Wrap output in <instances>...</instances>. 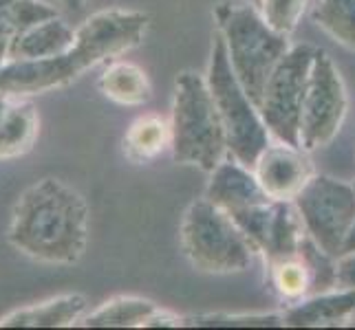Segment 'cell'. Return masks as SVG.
<instances>
[{"label": "cell", "instance_id": "cell-14", "mask_svg": "<svg viewBox=\"0 0 355 330\" xmlns=\"http://www.w3.org/2000/svg\"><path fill=\"white\" fill-rule=\"evenodd\" d=\"M76 40L73 31L62 18H51L33 24V27L22 29L14 35L9 46L7 62H18V59H44L55 57L71 48Z\"/></svg>", "mask_w": 355, "mask_h": 330}, {"label": "cell", "instance_id": "cell-7", "mask_svg": "<svg viewBox=\"0 0 355 330\" xmlns=\"http://www.w3.org/2000/svg\"><path fill=\"white\" fill-rule=\"evenodd\" d=\"M313 55L315 48L309 44L291 46L272 71L259 102V113L269 134L276 141H285L289 145H298V148L302 102L304 93H307Z\"/></svg>", "mask_w": 355, "mask_h": 330}, {"label": "cell", "instance_id": "cell-15", "mask_svg": "<svg viewBox=\"0 0 355 330\" xmlns=\"http://www.w3.org/2000/svg\"><path fill=\"white\" fill-rule=\"evenodd\" d=\"M38 108L24 97L9 95V102L0 117V161L27 154L38 139Z\"/></svg>", "mask_w": 355, "mask_h": 330}, {"label": "cell", "instance_id": "cell-9", "mask_svg": "<svg viewBox=\"0 0 355 330\" xmlns=\"http://www.w3.org/2000/svg\"><path fill=\"white\" fill-rule=\"evenodd\" d=\"M347 89L340 71L327 51L315 48L302 102L300 148L313 152L331 143L347 117Z\"/></svg>", "mask_w": 355, "mask_h": 330}, {"label": "cell", "instance_id": "cell-11", "mask_svg": "<svg viewBox=\"0 0 355 330\" xmlns=\"http://www.w3.org/2000/svg\"><path fill=\"white\" fill-rule=\"evenodd\" d=\"M205 199L218 205L227 214H234L245 207L272 201L263 192L254 169L241 163L239 158L227 154L212 172L205 187Z\"/></svg>", "mask_w": 355, "mask_h": 330}, {"label": "cell", "instance_id": "cell-27", "mask_svg": "<svg viewBox=\"0 0 355 330\" xmlns=\"http://www.w3.org/2000/svg\"><path fill=\"white\" fill-rule=\"evenodd\" d=\"M62 3H64L71 11H78V9H82L84 5H87V0H62Z\"/></svg>", "mask_w": 355, "mask_h": 330}, {"label": "cell", "instance_id": "cell-26", "mask_svg": "<svg viewBox=\"0 0 355 330\" xmlns=\"http://www.w3.org/2000/svg\"><path fill=\"white\" fill-rule=\"evenodd\" d=\"M347 253H355V225L351 227L349 236L345 240V247H342V255H347Z\"/></svg>", "mask_w": 355, "mask_h": 330}, {"label": "cell", "instance_id": "cell-22", "mask_svg": "<svg viewBox=\"0 0 355 330\" xmlns=\"http://www.w3.org/2000/svg\"><path fill=\"white\" fill-rule=\"evenodd\" d=\"M181 326L197 328H265V326H285L283 315L274 313H254V315H227V313H210V315H192L183 317Z\"/></svg>", "mask_w": 355, "mask_h": 330}, {"label": "cell", "instance_id": "cell-8", "mask_svg": "<svg viewBox=\"0 0 355 330\" xmlns=\"http://www.w3.org/2000/svg\"><path fill=\"white\" fill-rule=\"evenodd\" d=\"M307 236L329 255L340 258L355 225V187L327 174H313L296 199Z\"/></svg>", "mask_w": 355, "mask_h": 330}, {"label": "cell", "instance_id": "cell-1", "mask_svg": "<svg viewBox=\"0 0 355 330\" xmlns=\"http://www.w3.org/2000/svg\"><path fill=\"white\" fill-rule=\"evenodd\" d=\"M148 22L150 16L144 11H97L76 29V40L69 51L44 59L5 62L0 66V93L24 97L67 86L89 68L137 46L144 40Z\"/></svg>", "mask_w": 355, "mask_h": 330}, {"label": "cell", "instance_id": "cell-16", "mask_svg": "<svg viewBox=\"0 0 355 330\" xmlns=\"http://www.w3.org/2000/svg\"><path fill=\"white\" fill-rule=\"evenodd\" d=\"M304 236H307V231H304L296 203L274 201L261 253L265 255L267 262L278 258H289V255L298 253V247Z\"/></svg>", "mask_w": 355, "mask_h": 330}, {"label": "cell", "instance_id": "cell-30", "mask_svg": "<svg viewBox=\"0 0 355 330\" xmlns=\"http://www.w3.org/2000/svg\"><path fill=\"white\" fill-rule=\"evenodd\" d=\"M353 187H355V183H353Z\"/></svg>", "mask_w": 355, "mask_h": 330}, {"label": "cell", "instance_id": "cell-19", "mask_svg": "<svg viewBox=\"0 0 355 330\" xmlns=\"http://www.w3.org/2000/svg\"><path fill=\"white\" fill-rule=\"evenodd\" d=\"M170 143H173V130L170 121L162 115H144L135 119L126 137H124V154L132 163H150L157 156H162Z\"/></svg>", "mask_w": 355, "mask_h": 330}, {"label": "cell", "instance_id": "cell-18", "mask_svg": "<svg viewBox=\"0 0 355 330\" xmlns=\"http://www.w3.org/2000/svg\"><path fill=\"white\" fill-rule=\"evenodd\" d=\"M159 306L150 300L135 295H117L84 315L78 326L84 328H146Z\"/></svg>", "mask_w": 355, "mask_h": 330}, {"label": "cell", "instance_id": "cell-17", "mask_svg": "<svg viewBox=\"0 0 355 330\" xmlns=\"http://www.w3.org/2000/svg\"><path fill=\"white\" fill-rule=\"evenodd\" d=\"M97 86H100L106 100L119 106H144L153 97L148 73L137 64L126 62V59H113L102 73Z\"/></svg>", "mask_w": 355, "mask_h": 330}, {"label": "cell", "instance_id": "cell-6", "mask_svg": "<svg viewBox=\"0 0 355 330\" xmlns=\"http://www.w3.org/2000/svg\"><path fill=\"white\" fill-rule=\"evenodd\" d=\"M205 82L214 97L218 115H221L230 154L248 167H254L259 154L269 145L272 134L259 113V106L252 102V97L243 89L234 68H232L225 40L218 31L212 42Z\"/></svg>", "mask_w": 355, "mask_h": 330}, {"label": "cell", "instance_id": "cell-10", "mask_svg": "<svg viewBox=\"0 0 355 330\" xmlns=\"http://www.w3.org/2000/svg\"><path fill=\"white\" fill-rule=\"evenodd\" d=\"M252 169L272 201H293L313 176L307 152L285 141H269Z\"/></svg>", "mask_w": 355, "mask_h": 330}, {"label": "cell", "instance_id": "cell-28", "mask_svg": "<svg viewBox=\"0 0 355 330\" xmlns=\"http://www.w3.org/2000/svg\"><path fill=\"white\" fill-rule=\"evenodd\" d=\"M7 102H9V95H5V93H0V117H3V110H5Z\"/></svg>", "mask_w": 355, "mask_h": 330}, {"label": "cell", "instance_id": "cell-3", "mask_svg": "<svg viewBox=\"0 0 355 330\" xmlns=\"http://www.w3.org/2000/svg\"><path fill=\"white\" fill-rule=\"evenodd\" d=\"M170 130V150L181 165H194L203 172H212L230 154L221 115L205 77L199 73L183 71L177 75Z\"/></svg>", "mask_w": 355, "mask_h": 330}, {"label": "cell", "instance_id": "cell-24", "mask_svg": "<svg viewBox=\"0 0 355 330\" xmlns=\"http://www.w3.org/2000/svg\"><path fill=\"white\" fill-rule=\"evenodd\" d=\"M16 33L18 27L14 18V0H0V66L7 62L9 46Z\"/></svg>", "mask_w": 355, "mask_h": 330}, {"label": "cell", "instance_id": "cell-20", "mask_svg": "<svg viewBox=\"0 0 355 330\" xmlns=\"http://www.w3.org/2000/svg\"><path fill=\"white\" fill-rule=\"evenodd\" d=\"M269 264V284L276 291V295L287 302H300L311 295V275L300 255H289V258H278L267 262Z\"/></svg>", "mask_w": 355, "mask_h": 330}, {"label": "cell", "instance_id": "cell-29", "mask_svg": "<svg viewBox=\"0 0 355 330\" xmlns=\"http://www.w3.org/2000/svg\"><path fill=\"white\" fill-rule=\"evenodd\" d=\"M347 326H355V311H353V315H351V320H349V324Z\"/></svg>", "mask_w": 355, "mask_h": 330}, {"label": "cell", "instance_id": "cell-13", "mask_svg": "<svg viewBox=\"0 0 355 330\" xmlns=\"http://www.w3.org/2000/svg\"><path fill=\"white\" fill-rule=\"evenodd\" d=\"M355 311V288L324 291L293 302L283 313L285 326L291 328H327L349 324Z\"/></svg>", "mask_w": 355, "mask_h": 330}, {"label": "cell", "instance_id": "cell-5", "mask_svg": "<svg viewBox=\"0 0 355 330\" xmlns=\"http://www.w3.org/2000/svg\"><path fill=\"white\" fill-rule=\"evenodd\" d=\"M181 247L194 268L216 275L243 271L259 253L236 220L205 196L183 216Z\"/></svg>", "mask_w": 355, "mask_h": 330}, {"label": "cell", "instance_id": "cell-25", "mask_svg": "<svg viewBox=\"0 0 355 330\" xmlns=\"http://www.w3.org/2000/svg\"><path fill=\"white\" fill-rule=\"evenodd\" d=\"M338 286L355 288V253H347L338 258Z\"/></svg>", "mask_w": 355, "mask_h": 330}, {"label": "cell", "instance_id": "cell-21", "mask_svg": "<svg viewBox=\"0 0 355 330\" xmlns=\"http://www.w3.org/2000/svg\"><path fill=\"white\" fill-rule=\"evenodd\" d=\"M311 16L336 42L355 48V0H318Z\"/></svg>", "mask_w": 355, "mask_h": 330}, {"label": "cell", "instance_id": "cell-23", "mask_svg": "<svg viewBox=\"0 0 355 330\" xmlns=\"http://www.w3.org/2000/svg\"><path fill=\"white\" fill-rule=\"evenodd\" d=\"M261 9L263 18L272 27L285 35H291V31L298 27L302 18V11L307 0H250Z\"/></svg>", "mask_w": 355, "mask_h": 330}, {"label": "cell", "instance_id": "cell-4", "mask_svg": "<svg viewBox=\"0 0 355 330\" xmlns=\"http://www.w3.org/2000/svg\"><path fill=\"white\" fill-rule=\"evenodd\" d=\"M214 18L218 33L225 40L232 68L252 102L259 106L269 75L291 48L289 35L276 31L250 0L243 5L221 3L214 11Z\"/></svg>", "mask_w": 355, "mask_h": 330}, {"label": "cell", "instance_id": "cell-12", "mask_svg": "<svg viewBox=\"0 0 355 330\" xmlns=\"http://www.w3.org/2000/svg\"><path fill=\"white\" fill-rule=\"evenodd\" d=\"M89 302L80 293H64L20 306L0 317V328H71L87 313Z\"/></svg>", "mask_w": 355, "mask_h": 330}, {"label": "cell", "instance_id": "cell-2", "mask_svg": "<svg viewBox=\"0 0 355 330\" xmlns=\"http://www.w3.org/2000/svg\"><path fill=\"white\" fill-rule=\"evenodd\" d=\"M89 205L69 183L44 176L24 190L11 212L7 240L44 264H76L89 244Z\"/></svg>", "mask_w": 355, "mask_h": 330}]
</instances>
